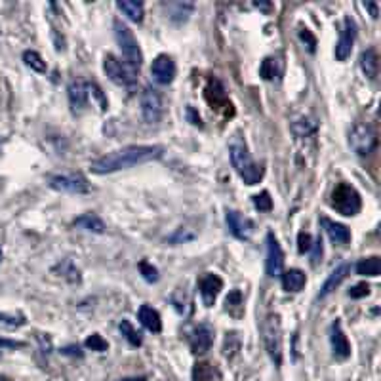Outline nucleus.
Returning <instances> with one entry per match:
<instances>
[{
	"mask_svg": "<svg viewBox=\"0 0 381 381\" xmlns=\"http://www.w3.org/2000/svg\"><path fill=\"white\" fill-rule=\"evenodd\" d=\"M103 71L111 78V83L124 86V88H133L135 86V71L126 65L124 61L111 56V54H107L105 59H103Z\"/></svg>",
	"mask_w": 381,
	"mask_h": 381,
	"instance_id": "obj_7",
	"label": "nucleus"
},
{
	"mask_svg": "<svg viewBox=\"0 0 381 381\" xmlns=\"http://www.w3.org/2000/svg\"><path fill=\"white\" fill-rule=\"evenodd\" d=\"M199 290L202 303L206 307H212L216 303L219 292L224 290V281L214 273H204L199 279Z\"/></svg>",
	"mask_w": 381,
	"mask_h": 381,
	"instance_id": "obj_14",
	"label": "nucleus"
},
{
	"mask_svg": "<svg viewBox=\"0 0 381 381\" xmlns=\"http://www.w3.org/2000/svg\"><path fill=\"white\" fill-rule=\"evenodd\" d=\"M172 303H174L175 311L183 316H189L190 311H193V299L185 290H177L172 296Z\"/></svg>",
	"mask_w": 381,
	"mask_h": 381,
	"instance_id": "obj_31",
	"label": "nucleus"
},
{
	"mask_svg": "<svg viewBox=\"0 0 381 381\" xmlns=\"http://www.w3.org/2000/svg\"><path fill=\"white\" fill-rule=\"evenodd\" d=\"M364 8L370 10V14H372L373 19H378V16H380V10H378V6H375V4H364Z\"/></svg>",
	"mask_w": 381,
	"mask_h": 381,
	"instance_id": "obj_47",
	"label": "nucleus"
},
{
	"mask_svg": "<svg viewBox=\"0 0 381 381\" xmlns=\"http://www.w3.org/2000/svg\"><path fill=\"white\" fill-rule=\"evenodd\" d=\"M69 94V103H71V111L75 115H80L88 107V101H90V84L84 83V80H73L67 88Z\"/></svg>",
	"mask_w": 381,
	"mask_h": 381,
	"instance_id": "obj_13",
	"label": "nucleus"
},
{
	"mask_svg": "<svg viewBox=\"0 0 381 381\" xmlns=\"http://www.w3.org/2000/svg\"><path fill=\"white\" fill-rule=\"evenodd\" d=\"M187 118H189L190 124L199 126V128H202V120H200V115L195 111V107H187Z\"/></svg>",
	"mask_w": 381,
	"mask_h": 381,
	"instance_id": "obj_44",
	"label": "nucleus"
},
{
	"mask_svg": "<svg viewBox=\"0 0 381 381\" xmlns=\"http://www.w3.org/2000/svg\"><path fill=\"white\" fill-rule=\"evenodd\" d=\"M54 273H58L59 276H63L67 282H71V284H76V282H80V271H78V267L71 261V259H63V261H59L58 265L52 269Z\"/></svg>",
	"mask_w": 381,
	"mask_h": 381,
	"instance_id": "obj_25",
	"label": "nucleus"
},
{
	"mask_svg": "<svg viewBox=\"0 0 381 381\" xmlns=\"http://www.w3.org/2000/svg\"><path fill=\"white\" fill-rule=\"evenodd\" d=\"M299 39H301V42L305 44L307 50L311 52V54H313V52L316 50V39H315V34L311 33L309 29H301V31H299Z\"/></svg>",
	"mask_w": 381,
	"mask_h": 381,
	"instance_id": "obj_41",
	"label": "nucleus"
},
{
	"mask_svg": "<svg viewBox=\"0 0 381 381\" xmlns=\"http://www.w3.org/2000/svg\"><path fill=\"white\" fill-rule=\"evenodd\" d=\"M254 206L259 212H271L273 210V199L267 190H261L259 195H254Z\"/></svg>",
	"mask_w": 381,
	"mask_h": 381,
	"instance_id": "obj_36",
	"label": "nucleus"
},
{
	"mask_svg": "<svg viewBox=\"0 0 381 381\" xmlns=\"http://www.w3.org/2000/svg\"><path fill=\"white\" fill-rule=\"evenodd\" d=\"M320 224H323L324 231H326V235L330 237V241L334 242V244L345 246V244L351 242V231H349L347 225L338 224V221H331V219H328V217H323V219H320Z\"/></svg>",
	"mask_w": 381,
	"mask_h": 381,
	"instance_id": "obj_19",
	"label": "nucleus"
},
{
	"mask_svg": "<svg viewBox=\"0 0 381 381\" xmlns=\"http://www.w3.org/2000/svg\"><path fill=\"white\" fill-rule=\"evenodd\" d=\"M282 288L286 292H301L307 284V274L301 269H288L282 273Z\"/></svg>",
	"mask_w": 381,
	"mask_h": 381,
	"instance_id": "obj_21",
	"label": "nucleus"
},
{
	"mask_svg": "<svg viewBox=\"0 0 381 381\" xmlns=\"http://www.w3.org/2000/svg\"><path fill=\"white\" fill-rule=\"evenodd\" d=\"M190 351L195 355H204L214 345V328L210 324H199L195 330L189 334Z\"/></svg>",
	"mask_w": 381,
	"mask_h": 381,
	"instance_id": "obj_11",
	"label": "nucleus"
},
{
	"mask_svg": "<svg viewBox=\"0 0 381 381\" xmlns=\"http://www.w3.org/2000/svg\"><path fill=\"white\" fill-rule=\"evenodd\" d=\"M84 345L90 349V351H96V353H105L109 349V343L101 338L100 334H91L90 338L84 341Z\"/></svg>",
	"mask_w": 381,
	"mask_h": 381,
	"instance_id": "obj_38",
	"label": "nucleus"
},
{
	"mask_svg": "<svg viewBox=\"0 0 381 381\" xmlns=\"http://www.w3.org/2000/svg\"><path fill=\"white\" fill-rule=\"evenodd\" d=\"M162 8L168 10V17H170L172 21L182 23V21H187V19H189L195 6H193V4H185V2H168V4H162Z\"/></svg>",
	"mask_w": 381,
	"mask_h": 381,
	"instance_id": "obj_24",
	"label": "nucleus"
},
{
	"mask_svg": "<svg viewBox=\"0 0 381 381\" xmlns=\"http://www.w3.org/2000/svg\"><path fill=\"white\" fill-rule=\"evenodd\" d=\"M263 341H265V349L271 360L276 368L282 364V326L279 315L267 316L265 324H263Z\"/></svg>",
	"mask_w": 381,
	"mask_h": 381,
	"instance_id": "obj_6",
	"label": "nucleus"
},
{
	"mask_svg": "<svg viewBox=\"0 0 381 381\" xmlns=\"http://www.w3.org/2000/svg\"><path fill=\"white\" fill-rule=\"evenodd\" d=\"M141 115H143V120L147 124H157L162 118V98L158 96L157 90L153 88H145L141 91Z\"/></svg>",
	"mask_w": 381,
	"mask_h": 381,
	"instance_id": "obj_9",
	"label": "nucleus"
},
{
	"mask_svg": "<svg viewBox=\"0 0 381 381\" xmlns=\"http://www.w3.org/2000/svg\"><path fill=\"white\" fill-rule=\"evenodd\" d=\"M227 227H229V231L235 239H239V241H250V237L254 235V224H252V219L248 217H244L241 212H235V210H229L227 212Z\"/></svg>",
	"mask_w": 381,
	"mask_h": 381,
	"instance_id": "obj_15",
	"label": "nucleus"
},
{
	"mask_svg": "<svg viewBox=\"0 0 381 381\" xmlns=\"http://www.w3.org/2000/svg\"><path fill=\"white\" fill-rule=\"evenodd\" d=\"M229 157H231L232 168L237 170V174L246 185H257L263 179V168L254 162V158L250 155L246 141L241 135H235L229 143Z\"/></svg>",
	"mask_w": 381,
	"mask_h": 381,
	"instance_id": "obj_2",
	"label": "nucleus"
},
{
	"mask_svg": "<svg viewBox=\"0 0 381 381\" xmlns=\"http://www.w3.org/2000/svg\"><path fill=\"white\" fill-rule=\"evenodd\" d=\"M138 316H140V323L153 334H158L162 330V320H160L157 309H153L151 305H141Z\"/></svg>",
	"mask_w": 381,
	"mask_h": 381,
	"instance_id": "obj_23",
	"label": "nucleus"
},
{
	"mask_svg": "<svg viewBox=\"0 0 381 381\" xmlns=\"http://www.w3.org/2000/svg\"><path fill=\"white\" fill-rule=\"evenodd\" d=\"M116 8L120 10V12H122L130 21H133V23H141V21H143L145 10H143V4H141V2L122 0V2H116Z\"/></svg>",
	"mask_w": 381,
	"mask_h": 381,
	"instance_id": "obj_26",
	"label": "nucleus"
},
{
	"mask_svg": "<svg viewBox=\"0 0 381 381\" xmlns=\"http://www.w3.org/2000/svg\"><path fill=\"white\" fill-rule=\"evenodd\" d=\"M115 39L116 44H118V48L122 52V56H124L126 65L133 69V71H138L143 63V54H141V48L138 41H135V36L130 31V27L122 23L120 19H115Z\"/></svg>",
	"mask_w": 381,
	"mask_h": 381,
	"instance_id": "obj_3",
	"label": "nucleus"
},
{
	"mask_svg": "<svg viewBox=\"0 0 381 381\" xmlns=\"http://www.w3.org/2000/svg\"><path fill=\"white\" fill-rule=\"evenodd\" d=\"M120 381H145V378H126V380H120Z\"/></svg>",
	"mask_w": 381,
	"mask_h": 381,
	"instance_id": "obj_49",
	"label": "nucleus"
},
{
	"mask_svg": "<svg viewBox=\"0 0 381 381\" xmlns=\"http://www.w3.org/2000/svg\"><path fill=\"white\" fill-rule=\"evenodd\" d=\"M162 155H164L162 145H130L124 149L113 151L105 157L96 158L90 164V170L91 174L98 175L113 174V172H120L126 168L145 164L151 160H158Z\"/></svg>",
	"mask_w": 381,
	"mask_h": 381,
	"instance_id": "obj_1",
	"label": "nucleus"
},
{
	"mask_svg": "<svg viewBox=\"0 0 381 381\" xmlns=\"http://www.w3.org/2000/svg\"><path fill=\"white\" fill-rule=\"evenodd\" d=\"M368 294H370V284H366V282H358V284H355V286L349 290V298L360 299V298H366Z\"/></svg>",
	"mask_w": 381,
	"mask_h": 381,
	"instance_id": "obj_40",
	"label": "nucleus"
},
{
	"mask_svg": "<svg viewBox=\"0 0 381 381\" xmlns=\"http://www.w3.org/2000/svg\"><path fill=\"white\" fill-rule=\"evenodd\" d=\"M61 353H65V355H83V353H80V349L78 347H65L63 349V351H61Z\"/></svg>",
	"mask_w": 381,
	"mask_h": 381,
	"instance_id": "obj_48",
	"label": "nucleus"
},
{
	"mask_svg": "<svg viewBox=\"0 0 381 381\" xmlns=\"http://www.w3.org/2000/svg\"><path fill=\"white\" fill-rule=\"evenodd\" d=\"M356 41V23L353 17H345L343 19V29H341V36L338 46H336V58L338 61H345L353 52Z\"/></svg>",
	"mask_w": 381,
	"mask_h": 381,
	"instance_id": "obj_12",
	"label": "nucleus"
},
{
	"mask_svg": "<svg viewBox=\"0 0 381 381\" xmlns=\"http://www.w3.org/2000/svg\"><path fill=\"white\" fill-rule=\"evenodd\" d=\"M360 69L370 80H375V76L380 73V58L375 48H368L360 54Z\"/></svg>",
	"mask_w": 381,
	"mask_h": 381,
	"instance_id": "obj_22",
	"label": "nucleus"
},
{
	"mask_svg": "<svg viewBox=\"0 0 381 381\" xmlns=\"http://www.w3.org/2000/svg\"><path fill=\"white\" fill-rule=\"evenodd\" d=\"M311 250H313V252H311V263L316 267L318 265V261L323 259V239H320V237H318V239L313 242Z\"/></svg>",
	"mask_w": 381,
	"mask_h": 381,
	"instance_id": "obj_42",
	"label": "nucleus"
},
{
	"mask_svg": "<svg viewBox=\"0 0 381 381\" xmlns=\"http://www.w3.org/2000/svg\"><path fill=\"white\" fill-rule=\"evenodd\" d=\"M0 381H6V380H2V378H0Z\"/></svg>",
	"mask_w": 381,
	"mask_h": 381,
	"instance_id": "obj_51",
	"label": "nucleus"
},
{
	"mask_svg": "<svg viewBox=\"0 0 381 381\" xmlns=\"http://www.w3.org/2000/svg\"><path fill=\"white\" fill-rule=\"evenodd\" d=\"M311 246H313V239H311V235H309V232H299V237H298L299 252H301V254L311 252Z\"/></svg>",
	"mask_w": 381,
	"mask_h": 381,
	"instance_id": "obj_43",
	"label": "nucleus"
},
{
	"mask_svg": "<svg viewBox=\"0 0 381 381\" xmlns=\"http://www.w3.org/2000/svg\"><path fill=\"white\" fill-rule=\"evenodd\" d=\"M0 259H2V250H0Z\"/></svg>",
	"mask_w": 381,
	"mask_h": 381,
	"instance_id": "obj_50",
	"label": "nucleus"
},
{
	"mask_svg": "<svg viewBox=\"0 0 381 381\" xmlns=\"http://www.w3.org/2000/svg\"><path fill=\"white\" fill-rule=\"evenodd\" d=\"M25 323L27 320L23 315H6V313H0V328L2 330H16V328H21Z\"/></svg>",
	"mask_w": 381,
	"mask_h": 381,
	"instance_id": "obj_34",
	"label": "nucleus"
},
{
	"mask_svg": "<svg viewBox=\"0 0 381 381\" xmlns=\"http://www.w3.org/2000/svg\"><path fill=\"white\" fill-rule=\"evenodd\" d=\"M193 380L195 381H210L214 380V368L206 362H200L195 366V372H193Z\"/></svg>",
	"mask_w": 381,
	"mask_h": 381,
	"instance_id": "obj_37",
	"label": "nucleus"
},
{
	"mask_svg": "<svg viewBox=\"0 0 381 381\" xmlns=\"http://www.w3.org/2000/svg\"><path fill=\"white\" fill-rule=\"evenodd\" d=\"M292 130H294V133H296L298 138H309L311 133L316 132V126L313 124V122H309L307 118H301V120L292 124Z\"/></svg>",
	"mask_w": 381,
	"mask_h": 381,
	"instance_id": "obj_35",
	"label": "nucleus"
},
{
	"mask_svg": "<svg viewBox=\"0 0 381 381\" xmlns=\"http://www.w3.org/2000/svg\"><path fill=\"white\" fill-rule=\"evenodd\" d=\"M17 347H23V343H19V341H12V340H4V338H0V349H17Z\"/></svg>",
	"mask_w": 381,
	"mask_h": 381,
	"instance_id": "obj_46",
	"label": "nucleus"
},
{
	"mask_svg": "<svg viewBox=\"0 0 381 381\" xmlns=\"http://www.w3.org/2000/svg\"><path fill=\"white\" fill-rule=\"evenodd\" d=\"M225 311L231 316H242L244 313V299H242L241 290H232L227 299H225Z\"/></svg>",
	"mask_w": 381,
	"mask_h": 381,
	"instance_id": "obj_30",
	"label": "nucleus"
},
{
	"mask_svg": "<svg viewBox=\"0 0 381 381\" xmlns=\"http://www.w3.org/2000/svg\"><path fill=\"white\" fill-rule=\"evenodd\" d=\"M48 185L52 189L63 190V193H73V195H83L90 190V183L83 174H56L48 177Z\"/></svg>",
	"mask_w": 381,
	"mask_h": 381,
	"instance_id": "obj_8",
	"label": "nucleus"
},
{
	"mask_svg": "<svg viewBox=\"0 0 381 381\" xmlns=\"http://www.w3.org/2000/svg\"><path fill=\"white\" fill-rule=\"evenodd\" d=\"M23 61L27 67H31L34 73H46V61L41 58V54L34 50L23 52Z\"/></svg>",
	"mask_w": 381,
	"mask_h": 381,
	"instance_id": "obj_32",
	"label": "nucleus"
},
{
	"mask_svg": "<svg viewBox=\"0 0 381 381\" xmlns=\"http://www.w3.org/2000/svg\"><path fill=\"white\" fill-rule=\"evenodd\" d=\"M195 239V232H190V235H185L183 231H177L174 235V237H170V242H174V244H177V242H187V241H193Z\"/></svg>",
	"mask_w": 381,
	"mask_h": 381,
	"instance_id": "obj_45",
	"label": "nucleus"
},
{
	"mask_svg": "<svg viewBox=\"0 0 381 381\" xmlns=\"http://www.w3.org/2000/svg\"><path fill=\"white\" fill-rule=\"evenodd\" d=\"M356 273L362 274V276H370V279H375L380 276L381 273V259L378 256L364 257L356 263Z\"/></svg>",
	"mask_w": 381,
	"mask_h": 381,
	"instance_id": "obj_28",
	"label": "nucleus"
},
{
	"mask_svg": "<svg viewBox=\"0 0 381 381\" xmlns=\"http://www.w3.org/2000/svg\"><path fill=\"white\" fill-rule=\"evenodd\" d=\"M140 273L141 276L147 282H157L158 281V269L149 261H141L140 263Z\"/></svg>",
	"mask_w": 381,
	"mask_h": 381,
	"instance_id": "obj_39",
	"label": "nucleus"
},
{
	"mask_svg": "<svg viewBox=\"0 0 381 381\" xmlns=\"http://www.w3.org/2000/svg\"><path fill=\"white\" fill-rule=\"evenodd\" d=\"M349 273H351V265H349V263H341L336 271H331V274L328 276V281L324 282L323 290H320V294H318V298H326V296H330L331 292L336 290L341 282L347 279Z\"/></svg>",
	"mask_w": 381,
	"mask_h": 381,
	"instance_id": "obj_20",
	"label": "nucleus"
},
{
	"mask_svg": "<svg viewBox=\"0 0 381 381\" xmlns=\"http://www.w3.org/2000/svg\"><path fill=\"white\" fill-rule=\"evenodd\" d=\"M330 345L331 353L338 360H345L351 356V343H349L345 331L341 328L340 320H334L330 326Z\"/></svg>",
	"mask_w": 381,
	"mask_h": 381,
	"instance_id": "obj_17",
	"label": "nucleus"
},
{
	"mask_svg": "<svg viewBox=\"0 0 381 381\" xmlns=\"http://www.w3.org/2000/svg\"><path fill=\"white\" fill-rule=\"evenodd\" d=\"M206 101L212 105V109H216V111H221V109H231V101L227 98V94H225L224 84L219 83L217 78H212L206 86Z\"/></svg>",
	"mask_w": 381,
	"mask_h": 381,
	"instance_id": "obj_18",
	"label": "nucleus"
},
{
	"mask_svg": "<svg viewBox=\"0 0 381 381\" xmlns=\"http://www.w3.org/2000/svg\"><path fill=\"white\" fill-rule=\"evenodd\" d=\"M151 76H153L155 83L162 84V86L172 83L175 76L174 59L170 58V56H166V54L157 56L155 61H153V65H151Z\"/></svg>",
	"mask_w": 381,
	"mask_h": 381,
	"instance_id": "obj_16",
	"label": "nucleus"
},
{
	"mask_svg": "<svg viewBox=\"0 0 381 381\" xmlns=\"http://www.w3.org/2000/svg\"><path fill=\"white\" fill-rule=\"evenodd\" d=\"M362 200L358 190L349 185V183H338L336 189L331 193V208L340 212L341 216H356L360 212Z\"/></svg>",
	"mask_w": 381,
	"mask_h": 381,
	"instance_id": "obj_4",
	"label": "nucleus"
},
{
	"mask_svg": "<svg viewBox=\"0 0 381 381\" xmlns=\"http://www.w3.org/2000/svg\"><path fill=\"white\" fill-rule=\"evenodd\" d=\"M118 328H120L122 336L128 340L130 345H133V347H141V343H143V341H141L140 331L133 328L132 324H130V320H122V323L118 324Z\"/></svg>",
	"mask_w": 381,
	"mask_h": 381,
	"instance_id": "obj_33",
	"label": "nucleus"
},
{
	"mask_svg": "<svg viewBox=\"0 0 381 381\" xmlns=\"http://www.w3.org/2000/svg\"><path fill=\"white\" fill-rule=\"evenodd\" d=\"M349 145L358 157H368L378 147V133L370 124L356 122L349 132Z\"/></svg>",
	"mask_w": 381,
	"mask_h": 381,
	"instance_id": "obj_5",
	"label": "nucleus"
},
{
	"mask_svg": "<svg viewBox=\"0 0 381 381\" xmlns=\"http://www.w3.org/2000/svg\"><path fill=\"white\" fill-rule=\"evenodd\" d=\"M267 259H265V273L267 276H281L282 267H284V252L281 244L276 241L274 232H267Z\"/></svg>",
	"mask_w": 381,
	"mask_h": 381,
	"instance_id": "obj_10",
	"label": "nucleus"
},
{
	"mask_svg": "<svg viewBox=\"0 0 381 381\" xmlns=\"http://www.w3.org/2000/svg\"><path fill=\"white\" fill-rule=\"evenodd\" d=\"M259 75L265 80H279L282 75V61L279 58H265L259 69Z\"/></svg>",
	"mask_w": 381,
	"mask_h": 381,
	"instance_id": "obj_29",
	"label": "nucleus"
},
{
	"mask_svg": "<svg viewBox=\"0 0 381 381\" xmlns=\"http://www.w3.org/2000/svg\"><path fill=\"white\" fill-rule=\"evenodd\" d=\"M75 225L76 227H80V229H84V231L88 232H96V235H103L105 232V224L101 221L100 217L94 216V214H84V216L76 217L75 219Z\"/></svg>",
	"mask_w": 381,
	"mask_h": 381,
	"instance_id": "obj_27",
	"label": "nucleus"
}]
</instances>
